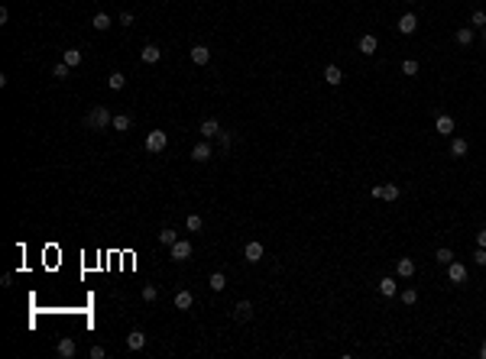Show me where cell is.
Here are the masks:
<instances>
[{
	"label": "cell",
	"instance_id": "obj_1",
	"mask_svg": "<svg viewBox=\"0 0 486 359\" xmlns=\"http://www.w3.org/2000/svg\"><path fill=\"white\" fill-rule=\"evenodd\" d=\"M111 123H114V114H111L107 107H101V104L85 116V126H91V130H107Z\"/></svg>",
	"mask_w": 486,
	"mask_h": 359
},
{
	"label": "cell",
	"instance_id": "obj_2",
	"mask_svg": "<svg viewBox=\"0 0 486 359\" xmlns=\"http://www.w3.org/2000/svg\"><path fill=\"white\" fill-rule=\"evenodd\" d=\"M166 146H169V136H166V130H149V136H146V152H166Z\"/></svg>",
	"mask_w": 486,
	"mask_h": 359
},
{
	"label": "cell",
	"instance_id": "obj_3",
	"mask_svg": "<svg viewBox=\"0 0 486 359\" xmlns=\"http://www.w3.org/2000/svg\"><path fill=\"white\" fill-rule=\"evenodd\" d=\"M169 252H172V259H175V262H185V259H191L195 246H191L188 240H175V243L169 246Z\"/></svg>",
	"mask_w": 486,
	"mask_h": 359
},
{
	"label": "cell",
	"instance_id": "obj_4",
	"mask_svg": "<svg viewBox=\"0 0 486 359\" xmlns=\"http://www.w3.org/2000/svg\"><path fill=\"white\" fill-rule=\"evenodd\" d=\"M395 30H399L402 36H412V32L418 30V16H415V13H402L399 23H395Z\"/></svg>",
	"mask_w": 486,
	"mask_h": 359
},
{
	"label": "cell",
	"instance_id": "obj_5",
	"mask_svg": "<svg viewBox=\"0 0 486 359\" xmlns=\"http://www.w3.org/2000/svg\"><path fill=\"white\" fill-rule=\"evenodd\" d=\"M373 198H379V201H395V198H399V184H392V182L376 184V188H373Z\"/></svg>",
	"mask_w": 486,
	"mask_h": 359
},
{
	"label": "cell",
	"instance_id": "obj_6",
	"mask_svg": "<svg viewBox=\"0 0 486 359\" xmlns=\"http://www.w3.org/2000/svg\"><path fill=\"white\" fill-rule=\"evenodd\" d=\"M447 278H450V282H457V285H463V282L470 278L467 266H463V262H450V266H447Z\"/></svg>",
	"mask_w": 486,
	"mask_h": 359
},
{
	"label": "cell",
	"instance_id": "obj_7",
	"mask_svg": "<svg viewBox=\"0 0 486 359\" xmlns=\"http://www.w3.org/2000/svg\"><path fill=\"white\" fill-rule=\"evenodd\" d=\"M263 243H259V240H250V243H246L243 246V259L246 262H259V259H263Z\"/></svg>",
	"mask_w": 486,
	"mask_h": 359
},
{
	"label": "cell",
	"instance_id": "obj_8",
	"mask_svg": "<svg viewBox=\"0 0 486 359\" xmlns=\"http://www.w3.org/2000/svg\"><path fill=\"white\" fill-rule=\"evenodd\" d=\"M75 350H78V346H75L72 336H62V340L56 343V353H59L62 359H72V356H75Z\"/></svg>",
	"mask_w": 486,
	"mask_h": 359
},
{
	"label": "cell",
	"instance_id": "obj_9",
	"mask_svg": "<svg viewBox=\"0 0 486 359\" xmlns=\"http://www.w3.org/2000/svg\"><path fill=\"white\" fill-rule=\"evenodd\" d=\"M434 130H437V133H441V136H454V116L441 114V116H437V120H434Z\"/></svg>",
	"mask_w": 486,
	"mask_h": 359
},
{
	"label": "cell",
	"instance_id": "obj_10",
	"mask_svg": "<svg viewBox=\"0 0 486 359\" xmlns=\"http://www.w3.org/2000/svg\"><path fill=\"white\" fill-rule=\"evenodd\" d=\"M211 156H214V146H211V142H198V146L191 149V158H195V162H208Z\"/></svg>",
	"mask_w": 486,
	"mask_h": 359
},
{
	"label": "cell",
	"instance_id": "obj_11",
	"mask_svg": "<svg viewBox=\"0 0 486 359\" xmlns=\"http://www.w3.org/2000/svg\"><path fill=\"white\" fill-rule=\"evenodd\" d=\"M162 58V52H159V46H143V52H140V62H146V65H156V62Z\"/></svg>",
	"mask_w": 486,
	"mask_h": 359
},
{
	"label": "cell",
	"instance_id": "obj_12",
	"mask_svg": "<svg viewBox=\"0 0 486 359\" xmlns=\"http://www.w3.org/2000/svg\"><path fill=\"white\" fill-rule=\"evenodd\" d=\"M376 49H379V39H376L373 32L360 36V52H363V55H376Z\"/></svg>",
	"mask_w": 486,
	"mask_h": 359
},
{
	"label": "cell",
	"instance_id": "obj_13",
	"mask_svg": "<svg viewBox=\"0 0 486 359\" xmlns=\"http://www.w3.org/2000/svg\"><path fill=\"white\" fill-rule=\"evenodd\" d=\"M188 55H191V62H195V65H208V62H211V49H208V46H195Z\"/></svg>",
	"mask_w": 486,
	"mask_h": 359
},
{
	"label": "cell",
	"instance_id": "obj_14",
	"mask_svg": "<svg viewBox=\"0 0 486 359\" xmlns=\"http://www.w3.org/2000/svg\"><path fill=\"white\" fill-rule=\"evenodd\" d=\"M234 317H237V320H250V317H253V301H237V308H234Z\"/></svg>",
	"mask_w": 486,
	"mask_h": 359
},
{
	"label": "cell",
	"instance_id": "obj_15",
	"mask_svg": "<svg viewBox=\"0 0 486 359\" xmlns=\"http://www.w3.org/2000/svg\"><path fill=\"white\" fill-rule=\"evenodd\" d=\"M395 275H399V278H412V275H415V262L412 259H399V262H395Z\"/></svg>",
	"mask_w": 486,
	"mask_h": 359
},
{
	"label": "cell",
	"instance_id": "obj_16",
	"mask_svg": "<svg viewBox=\"0 0 486 359\" xmlns=\"http://www.w3.org/2000/svg\"><path fill=\"white\" fill-rule=\"evenodd\" d=\"M217 133H221V123H217L214 116L201 120V136H204V140H211V136H217Z\"/></svg>",
	"mask_w": 486,
	"mask_h": 359
},
{
	"label": "cell",
	"instance_id": "obj_17",
	"mask_svg": "<svg viewBox=\"0 0 486 359\" xmlns=\"http://www.w3.org/2000/svg\"><path fill=\"white\" fill-rule=\"evenodd\" d=\"M324 81H327L331 88H337L340 81H344V72H340L337 65H327V68H324Z\"/></svg>",
	"mask_w": 486,
	"mask_h": 359
},
{
	"label": "cell",
	"instance_id": "obj_18",
	"mask_svg": "<svg viewBox=\"0 0 486 359\" xmlns=\"http://www.w3.org/2000/svg\"><path fill=\"white\" fill-rule=\"evenodd\" d=\"M127 346L133 350V353H136V350H143V346H146V334H143V330H133V334L127 336Z\"/></svg>",
	"mask_w": 486,
	"mask_h": 359
},
{
	"label": "cell",
	"instance_id": "obj_19",
	"mask_svg": "<svg viewBox=\"0 0 486 359\" xmlns=\"http://www.w3.org/2000/svg\"><path fill=\"white\" fill-rule=\"evenodd\" d=\"M91 26H94V30H98V32L111 30V16H107L104 10H98V13H94V20H91Z\"/></svg>",
	"mask_w": 486,
	"mask_h": 359
},
{
	"label": "cell",
	"instance_id": "obj_20",
	"mask_svg": "<svg viewBox=\"0 0 486 359\" xmlns=\"http://www.w3.org/2000/svg\"><path fill=\"white\" fill-rule=\"evenodd\" d=\"M379 292H382V298H392V294H399V282H395V278H382Z\"/></svg>",
	"mask_w": 486,
	"mask_h": 359
},
{
	"label": "cell",
	"instance_id": "obj_21",
	"mask_svg": "<svg viewBox=\"0 0 486 359\" xmlns=\"http://www.w3.org/2000/svg\"><path fill=\"white\" fill-rule=\"evenodd\" d=\"M208 288H211V292H224V288H227V275H224V272H214L208 278Z\"/></svg>",
	"mask_w": 486,
	"mask_h": 359
},
{
	"label": "cell",
	"instance_id": "obj_22",
	"mask_svg": "<svg viewBox=\"0 0 486 359\" xmlns=\"http://www.w3.org/2000/svg\"><path fill=\"white\" fill-rule=\"evenodd\" d=\"M467 140H460V136H457V140H450V156H454V158H463V156H467Z\"/></svg>",
	"mask_w": 486,
	"mask_h": 359
},
{
	"label": "cell",
	"instance_id": "obj_23",
	"mask_svg": "<svg viewBox=\"0 0 486 359\" xmlns=\"http://www.w3.org/2000/svg\"><path fill=\"white\" fill-rule=\"evenodd\" d=\"M62 62H65V65H68V68H78V65H81V62H85V55H81L78 49H68L65 55H62Z\"/></svg>",
	"mask_w": 486,
	"mask_h": 359
},
{
	"label": "cell",
	"instance_id": "obj_24",
	"mask_svg": "<svg viewBox=\"0 0 486 359\" xmlns=\"http://www.w3.org/2000/svg\"><path fill=\"white\" fill-rule=\"evenodd\" d=\"M454 39H457V46H470L473 42V30H470V26H460V30L454 32Z\"/></svg>",
	"mask_w": 486,
	"mask_h": 359
},
{
	"label": "cell",
	"instance_id": "obj_25",
	"mask_svg": "<svg viewBox=\"0 0 486 359\" xmlns=\"http://www.w3.org/2000/svg\"><path fill=\"white\" fill-rule=\"evenodd\" d=\"M123 84H127V78H123V72H114V74H107V88H111V91H123Z\"/></svg>",
	"mask_w": 486,
	"mask_h": 359
},
{
	"label": "cell",
	"instance_id": "obj_26",
	"mask_svg": "<svg viewBox=\"0 0 486 359\" xmlns=\"http://www.w3.org/2000/svg\"><path fill=\"white\" fill-rule=\"evenodd\" d=\"M191 304H195V298H191V292H179V294H175V308H179V310H188Z\"/></svg>",
	"mask_w": 486,
	"mask_h": 359
},
{
	"label": "cell",
	"instance_id": "obj_27",
	"mask_svg": "<svg viewBox=\"0 0 486 359\" xmlns=\"http://www.w3.org/2000/svg\"><path fill=\"white\" fill-rule=\"evenodd\" d=\"M111 126H114V130H120V133H127V130L133 126V120H130L127 114H117V116H114V123H111Z\"/></svg>",
	"mask_w": 486,
	"mask_h": 359
},
{
	"label": "cell",
	"instance_id": "obj_28",
	"mask_svg": "<svg viewBox=\"0 0 486 359\" xmlns=\"http://www.w3.org/2000/svg\"><path fill=\"white\" fill-rule=\"evenodd\" d=\"M434 262H441V266H450V262H454V250H447V246H441V250L434 252Z\"/></svg>",
	"mask_w": 486,
	"mask_h": 359
},
{
	"label": "cell",
	"instance_id": "obj_29",
	"mask_svg": "<svg viewBox=\"0 0 486 359\" xmlns=\"http://www.w3.org/2000/svg\"><path fill=\"white\" fill-rule=\"evenodd\" d=\"M399 298H402V304H405V308H412V304H418V292H415V288H405V292H402V294H399Z\"/></svg>",
	"mask_w": 486,
	"mask_h": 359
},
{
	"label": "cell",
	"instance_id": "obj_30",
	"mask_svg": "<svg viewBox=\"0 0 486 359\" xmlns=\"http://www.w3.org/2000/svg\"><path fill=\"white\" fill-rule=\"evenodd\" d=\"M185 226H188V233H198L204 226V220H201V214H191L188 220H185Z\"/></svg>",
	"mask_w": 486,
	"mask_h": 359
},
{
	"label": "cell",
	"instance_id": "obj_31",
	"mask_svg": "<svg viewBox=\"0 0 486 359\" xmlns=\"http://www.w3.org/2000/svg\"><path fill=\"white\" fill-rule=\"evenodd\" d=\"M402 74L415 78V74H418V62H415V58H405V62H402Z\"/></svg>",
	"mask_w": 486,
	"mask_h": 359
},
{
	"label": "cell",
	"instance_id": "obj_32",
	"mask_svg": "<svg viewBox=\"0 0 486 359\" xmlns=\"http://www.w3.org/2000/svg\"><path fill=\"white\" fill-rule=\"evenodd\" d=\"M175 240H179V236H175V230H169V226H166V230H159V243L162 246H172Z\"/></svg>",
	"mask_w": 486,
	"mask_h": 359
},
{
	"label": "cell",
	"instance_id": "obj_33",
	"mask_svg": "<svg viewBox=\"0 0 486 359\" xmlns=\"http://www.w3.org/2000/svg\"><path fill=\"white\" fill-rule=\"evenodd\" d=\"M156 298H159V288H156V285H146V288H143V301H146V304H153Z\"/></svg>",
	"mask_w": 486,
	"mask_h": 359
},
{
	"label": "cell",
	"instance_id": "obj_34",
	"mask_svg": "<svg viewBox=\"0 0 486 359\" xmlns=\"http://www.w3.org/2000/svg\"><path fill=\"white\" fill-rule=\"evenodd\" d=\"M68 72H72V68H68V65H65V62H59V65H56V68H52V78H59V81H65V78H68Z\"/></svg>",
	"mask_w": 486,
	"mask_h": 359
},
{
	"label": "cell",
	"instance_id": "obj_35",
	"mask_svg": "<svg viewBox=\"0 0 486 359\" xmlns=\"http://www.w3.org/2000/svg\"><path fill=\"white\" fill-rule=\"evenodd\" d=\"M470 23H473V26H486V10H473Z\"/></svg>",
	"mask_w": 486,
	"mask_h": 359
},
{
	"label": "cell",
	"instance_id": "obj_36",
	"mask_svg": "<svg viewBox=\"0 0 486 359\" xmlns=\"http://www.w3.org/2000/svg\"><path fill=\"white\" fill-rule=\"evenodd\" d=\"M217 146H221V149L230 146V133H227V130H221V133H217Z\"/></svg>",
	"mask_w": 486,
	"mask_h": 359
},
{
	"label": "cell",
	"instance_id": "obj_37",
	"mask_svg": "<svg viewBox=\"0 0 486 359\" xmlns=\"http://www.w3.org/2000/svg\"><path fill=\"white\" fill-rule=\"evenodd\" d=\"M473 262H476V266H486V250H483V246L473 252Z\"/></svg>",
	"mask_w": 486,
	"mask_h": 359
},
{
	"label": "cell",
	"instance_id": "obj_38",
	"mask_svg": "<svg viewBox=\"0 0 486 359\" xmlns=\"http://www.w3.org/2000/svg\"><path fill=\"white\" fill-rule=\"evenodd\" d=\"M120 26H133V13H130V10L120 13Z\"/></svg>",
	"mask_w": 486,
	"mask_h": 359
},
{
	"label": "cell",
	"instance_id": "obj_39",
	"mask_svg": "<svg viewBox=\"0 0 486 359\" xmlns=\"http://www.w3.org/2000/svg\"><path fill=\"white\" fill-rule=\"evenodd\" d=\"M104 356H107L104 346H91V359H104Z\"/></svg>",
	"mask_w": 486,
	"mask_h": 359
},
{
	"label": "cell",
	"instance_id": "obj_40",
	"mask_svg": "<svg viewBox=\"0 0 486 359\" xmlns=\"http://www.w3.org/2000/svg\"><path fill=\"white\" fill-rule=\"evenodd\" d=\"M476 246H483V250H486V230L476 233Z\"/></svg>",
	"mask_w": 486,
	"mask_h": 359
},
{
	"label": "cell",
	"instance_id": "obj_41",
	"mask_svg": "<svg viewBox=\"0 0 486 359\" xmlns=\"http://www.w3.org/2000/svg\"><path fill=\"white\" fill-rule=\"evenodd\" d=\"M480 356H483V359H486V343H483V346H480Z\"/></svg>",
	"mask_w": 486,
	"mask_h": 359
},
{
	"label": "cell",
	"instance_id": "obj_42",
	"mask_svg": "<svg viewBox=\"0 0 486 359\" xmlns=\"http://www.w3.org/2000/svg\"><path fill=\"white\" fill-rule=\"evenodd\" d=\"M483 39H486V26H483Z\"/></svg>",
	"mask_w": 486,
	"mask_h": 359
},
{
	"label": "cell",
	"instance_id": "obj_43",
	"mask_svg": "<svg viewBox=\"0 0 486 359\" xmlns=\"http://www.w3.org/2000/svg\"><path fill=\"white\" fill-rule=\"evenodd\" d=\"M408 4H415V0H408Z\"/></svg>",
	"mask_w": 486,
	"mask_h": 359
}]
</instances>
